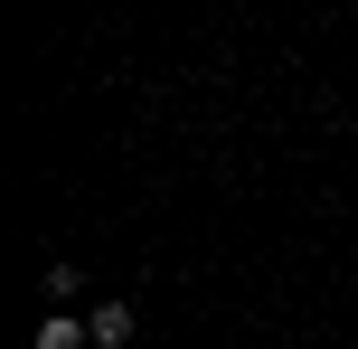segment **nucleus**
<instances>
[{
	"mask_svg": "<svg viewBox=\"0 0 358 349\" xmlns=\"http://www.w3.org/2000/svg\"><path fill=\"white\" fill-rule=\"evenodd\" d=\"M85 331H94V349H132V302H94Z\"/></svg>",
	"mask_w": 358,
	"mask_h": 349,
	"instance_id": "obj_1",
	"label": "nucleus"
},
{
	"mask_svg": "<svg viewBox=\"0 0 358 349\" xmlns=\"http://www.w3.org/2000/svg\"><path fill=\"white\" fill-rule=\"evenodd\" d=\"M29 349H94V331H85L76 312H48V321L29 331Z\"/></svg>",
	"mask_w": 358,
	"mask_h": 349,
	"instance_id": "obj_2",
	"label": "nucleus"
},
{
	"mask_svg": "<svg viewBox=\"0 0 358 349\" xmlns=\"http://www.w3.org/2000/svg\"><path fill=\"white\" fill-rule=\"evenodd\" d=\"M38 293H48V312H66V302L85 293V274H76L66 255H48V264H38Z\"/></svg>",
	"mask_w": 358,
	"mask_h": 349,
	"instance_id": "obj_3",
	"label": "nucleus"
}]
</instances>
